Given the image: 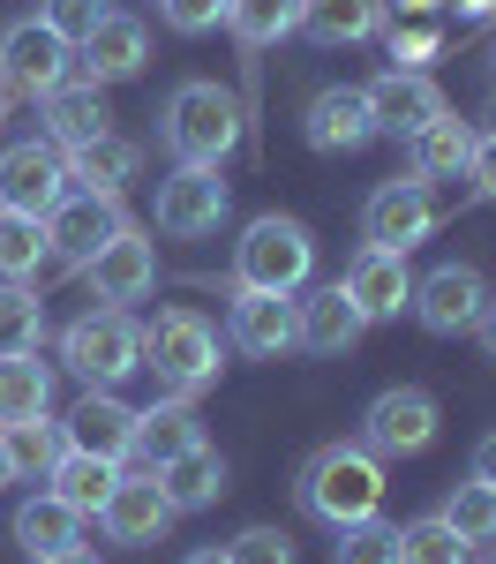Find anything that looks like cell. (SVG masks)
<instances>
[{
  "instance_id": "cell-1",
  "label": "cell",
  "mask_w": 496,
  "mask_h": 564,
  "mask_svg": "<svg viewBox=\"0 0 496 564\" xmlns=\"http://www.w3.org/2000/svg\"><path fill=\"white\" fill-rule=\"evenodd\" d=\"M301 512L323 520L331 534L376 520L384 512V459L361 452V444H323V452H309V467H301Z\"/></svg>"
},
{
  "instance_id": "cell-2",
  "label": "cell",
  "mask_w": 496,
  "mask_h": 564,
  "mask_svg": "<svg viewBox=\"0 0 496 564\" xmlns=\"http://www.w3.org/2000/svg\"><path fill=\"white\" fill-rule=\"evenodd\" d=\"M241 143V98L219 84H180L166 98V151L174 166H225Z\"/></svg>"
},
{
  "instance_id": "cell-3",
  "label": "cell",
  "mask_w": 496,
  "mask_h": 564,
  "mask_svg": "<svg viewBox=\"0 0 496 564\" xmlns=\"http://www.w3.org/2000/svg\"><path fill=\"white\" fill-rule=\"evenodd\" d=\"M143 369L174 399H196L203 384H219V332L196 308H158V324H143Z\"/></svg>"
},
{
  "instance_id": "cell-4",
  "label": "cell",
  "mask_w": 496,
  "mask_h": 564,
  "mask_svg": "<svg viewBox=\"0 0 496 564\" xmlns=\"http://www.w3.org/2000/svg\"><path fill=\"white\" fill-rule=\"evenodd\" d=\"M309 271H316V234L286 212L256 218L233 249V286H256V294H301Z\"/></svg>"
},
{
  "instance_id": "cell-5",
  "label": "cell",
  "mask_w": 496,
  "mask_h": 564,
  "mask_svg": "<svg viewBox=\"0 0 496 564\" xmlns=\"http://www.w3.org/2000/svg\"><path fill=\"white\" fill-rule=\"evenodd\" d=\"M60 361H68L90 391H113L121 377L143 369V324H135L129 308H90V316H76V324L60 332Z\"/></svg>"
},
{
  "instance_id": "cell-6",
  "label": "cell",
  "mask_w": 496,
  "mask_h": 564,
  "mask_svg": "<svg viewBox=\"0 0 496 564\" xmlns=\"http://www.w3.org/2000/svg\"><path fill=\"white\" fill-rule=\"evenodd\" d=\"M444 430V414H437V391L421 384H392L368 399V414H361V452H376V459H414V452H429Z\"/></svg>"
},
{
  "instance_id": "cell-7",
  "label": "cell",
  "mask_w": 496,
  "mask_h": 564,
  "mask_svg": "<svg viewBox=\"0 0 496 564\" xmlns=\"http://www.w3.org/2000/svg\"><path fill=\"white\" fill-rule=\"evenodd\" d=\"M68 68H76V45L53 39L38 15L0 31V76H8V90H15V98H53V90L68 84Z\"/></svg>"
},
{
  "instance_id": "cell-8",
  "label": "cell",
  "mask_w": 496,
  "mask_h": 564,
  "mask_svg": "<svg viewBox=\"0 0 496 564\" xmlns=\"http://www.w3.org/2000/svg\"><path fill=\"white\" fill-rule=\"evenodd\" d=\"M129 218H121V196H90V188H68L53 212H45V241H53V263H68V271H84L113 234H121Z\"/></svg>"
},
{
  "instance_id": "cell-9",
  "label": "cell",
  "mask_w": 496,
  "mask_h": 564,
  "mask_svg": "<svg viewBox=\"0 0 496 564\" xmlns=\"http://www.w3.org/2000/svg\"><path fill=\"white\" fill-rule=\"evenodd\" d=\"M437 218H444V204H437V188L429 181H384L376 196H368V212H361V234L376 241V249H421L429 234H437Z\"/></svg>"
},
{
  "instance_id": "cell-10",
  "label": "cell",
  "mask_w": 496,
  "mask_h": 564,
  "mask_svg": "<svg viewBox=\"0 0 496 564\" xmlns=\"http://www.w3.org/2000/svg\"><path fill=\"white\" fill-rule=\"evenodd\" d=\"M489 302V279L474 271V263H437L429 279H414V316H421V332H437V339H459V332H474V316Z\"/></svg>"
},
{
  "instance_id": "cell-11",
  "label": "cell",
  "mask_w": 496,
  "mask_h": 564,
  "mask_svg": "<svg viewBox=\"0 0 496 564\" xmlns=\"http://www.w3.org/2000/svg\"><path fill=\"white\" fill-rule=\"evenodd\" d=\"M68 196V159L53 143H8L0 151V212H23V218H45L53 204Z\"/></svg>"
},
{
  "instance_id": "cell-12",
  "label": "cell",
  "mask_w": 496,
  "mask_h": 564,
  "mask_svg": "<svg viewBox=\"0 0 496 564\" xmlns=\"http://www.w3.org/2000/svg\"><path fill=\"white\" fill-rule=\"evenodd\" d=\"M225 339L256 361H278V354L301 347V308L294 294H256V286H233V316H225Z\"/></svg>"
},
{
  "instance_id": "cell-13",
  "label": "cell",
  "mask_w": 496,
  "mask_h": 564,
  "mask_svg": "<svg viewBox=\"0 0 496 564\" xmlns=\"http://www.w3.org/2000/svg\"><path fill=\"white\" fill-rule=\"evenodd\" d=\"M219 218H225L219 166H174V174L158 181V234L196 241V234H219Z\"/></svg>"
},
{
  "instance_id": "cell-14",
  "label": "cell",
  "mask_w": 496,
  "mask_h": 564,
  "mask_svg": "<svg viewBox=\"0 0 496 564\" xmlns=\"http://www.w3.org/2000/svg\"><path fill=\"white\" fill-rule=\"evenodd\" d=\"M368 90V113H376V135H421L429 121H444L451 106H444V90L429 84L421 68H384L376 84H361Z\"/></svg>"
},
{
  "instance_id": "cell-15",
  "label": "cell",
  "mask_w": 496,
  "mask_h": 564,
  "mask_svg": "<svg viewBox=\"0 0 496 564\" xmlns=\"http://www.w3.org/2000/svg\"><path fill=\"white\" fill-rule=\"evenodd\" d=\"M180 512L166 505V489H158V467H143V475H121L113 481V497H106V512H98V527L121 542V550H143V542H158L166 527H174Z\"/></svg>"
},
{
  "instance_id": "cell-16",
  "label": "cell",
  "mask_w": 496,
  "mask_h": 564,
  "mask_svg": "<svg viewBox=\"0 0 496 564\" xmlns=\"http://www.w3.org/2000/svg\"><path fill=\"white\" fill-rule=\"evenodd\" d=\"M84 271H90V286H98V302H106V308H129V302H143V294L158 286V249H151L135 226H121Z\"/></svg>"
},
{
  "instance_id": "cell-17",
  "label": "cell",
  "mask_w": 496,
  "mask_h": 564,
  "mask_svg": "<svg viewBox=\"0 0 496 564\" xmlns=\"http://www.w3.org/2000/svg\"><path fill=\"white\" fill-rule=\"evenodd\" d=\"M60 444L121 467V459L135 452V406H129V399H113V391H90V399H76V414L60 422Z\"/></svg>"
},
{
  "instance_id": "cell-18",
  "label": "cell",
  "mask_w": 496,
  "mask_h": 564,
  "mask_svg": "<svg viewBox=\"0 0 496 564\" xmlns=\"http://www.w3.org/2000/svg\"><path fill=\"white\" fill-rule=\"evenodd\" d=\"M316 151H361V143H376V113H368V90L354 84H331L309 98V121H301Z\"/></svg>"
},
{
  "instance_id": "cell-19",
  "label": "cell",
  "mask_w": 496,
  "mask_h": 564,
  "mask_svg": "<svg viewBox=\"0 0 496 564\" xmlns=\"http://www.w3.org/2000/svg\"><path fill=\"white\" fill-rule=\"evenodd\" d=\"M339 286L361 302L368 324H376V316H399V308L414 302V271H406V257H399V249H376V241L346 263V279H339Z\"/></svg>"
},
{
  "instance_id": "cell-20",
  "label": "cell",
  "mask_w": 496,
  "mask_h": 564,
  "mask_svg": "<svg viewBox=\"0 0 496 564\" xmlns=\"http://www.w3.org/2000/svg\"><path fill=\"white\" fill-rule=\"evenodd\" d=\"M294 308H301V347H309V354H346L361 332H368L361 302L339 286V279H331V286H316L309 302H294Z\"/></svg>"
},
{
  "instance_id": "cell-21",
  "label": "cell",
  "mask_w": 496,
  "mask_h": 564,
  "mask_svg": "<svg viewBox=\"0 0 496 564\" xmlns=\"http://www.w3.org/2000/svg\"><path fill=\"white\" fill-rule=\"evenodd\" d=\"M135 174H143V151H135L129 135H113V129L68 151V181H76V188H90V196H121Z\"/></svg>"
},
{
  "instance_id": "cell-22",
  "label": "cell",
  "mask_w": 496,
  "mask_h": 564,
  "mask_svg": "<svg viewBox=\"0 0 496 564\" xmlns=\"http://www.w3.org/2000/svg\"><path fill=\"white\" fill-rule=\"evenodd\" d=\"M106 84H60L53 98H45V143L68 159L76 143H90V135H106Z\"/></svg>"
},
{
  "instance_id": "cell-23",
  "label": "cell",
  "mask_w": 496,
  "mask_h": 564,
  "mask_svg": "<svg viewBox=\"0 0 496 564\" xmlns=\"http://www.w3.org/2000/svg\"><path fill=\"white\" fill-rule=\"evenodd\" d=\"M143 45H151V39H143V23H135V15H106L76 53H84V76H90V84H129L135 68H143Z\"/></svg>"
},
{
  "instance_id": "cell-24",
  "label": "cell",
  "mask_w": 496,
  "mask_h": 564,
  "mask_svg": "<svg viewBox=\"0 0 496 564\" xmlns=\"http://www.w3.org/2000/svg\"><path fill=\"white\" fill-rule=\"evenodd\" d=\"M15 550L38 564V557H68V550H84V520L45 489V497H31L23 512H15Z\"/></svg>"
},
{
  "instance_id": "cell-25",
  "label": "cell",
  "mask_w": 496,
  "mask_h": 564,
  "mask_svg": "<svg viewBox=\"0 0 496 564\" xmlns=\"http://www.w3.org/2000/svg\"><path fill=\"white\" fill-rule=\"evenodd\" d=\"M158 489H166L174 512H211V505L225 497V459L211 452V444H196V452H180V459L158 467Z\"/></svg>"
},
{
  "instance_id": "cell-26",
  "label": "cell",
  "mask_w": 496,
  "mask_h": 564,
  "mask_svg": "<svg viewBox=\"0 0 496 564\" xmlns=\"http://www.w3.org/2000/svg\"><path fill=\"white\" fill-rule=\"evenodd\" d=\"M45 481H53V497H60L76 520H98L106 497H113V481H121V467H113V459H90V452H60Z\"/></svg>"
},
{
  "instance_id": "cell-27",
  "label": "cell",
  "mask_w": 496,
  "mask_h": 564,
  "mask_svg": "<svg viewBox=\"0 0 496 564\" xmlns=\"http://www.w3.org/2000/svg\"><path fill=\"white\" fill-rule=\"evenodd\" d=\"M196 444H203V422H196V406H188V399L135 414V459H143V467H166V459L196 452Z\"/></svg>"
},
{
  "instance_id": "cell-28",
  "label": "cell",
  "mask_w": 496,
  "mask_h": 564,
  "mask_svg": "<svg viewBox=\"0 0 496 564\" xmlns=\"http://www.w3.org/2000/svg\"><path fill=\"white\" fill-rule=\"evenodd\" d=\"M316 45H361L384 31V0H301V23Z\"/></svg>"
},
{
  "instance_id": "cell-29",
  "label": "cell",
  "mask_w": 496,
  "mask_h": 564,
  "mask_svg": "<svg viewBox=\"0 0 496 564\" xmlns=\"http://www.w3.org/2000/svg\"><path fill=\"white\" fill-rule=\"evenodd\" d=\"M414 151V181H466V159H474V129L466 121H429L421 135H406Z\"/></svg>"
},
{
  "instance_id": "cell-30",
  "label": "cell",
  "mask_w": 496,
  "mask_h": 564,
  "mask_svg": "<svg viewBox=\"0 0 496 564\" xmlns=\"http://www.w3.org/2000/svg\"><path fill=\"white\" fill-rule=\"evenodd\" d=\"M53 406V369L38 354H0V430L8 422H38Z\"/></svg>"
},
{
  "instance_id": "cell-31",
  "label": "cell",
  "mask_w": 496,
  "mask_h": 564,
  "mask_svg": "<svg viewBox=\"0 0 496 564\" xmlns=\"http://www.w3.org/2000/svg\"><path fill=\"white\" fill-rule=\"evenodd\" d=\"M437 520H444L466 550H482V542H496V489H489V481H474V475L451 481V497L437 505Z\"/></svg>"
},
{
  "instance_id": "cell-32",
  "label": "cell",
  "mask_w": 496,
  "mask_h": 564,
  "mask_svg": "<svg viewBox=\"0 0 496 564\" xmlns=\"http://www.w3.org/2000/svg\"><path fill=\"white\" fill-rule=\"evenodd\" d=\"M0 444H8V475L15 481H45L53 475V459H60V452H68V444H60V422H8V430H0Z\"/></svg>"
},
{
  "instance_id": "cell-33",
  "label": "cell",
  "mask_w": 496,
  "mask_h": 564,
  "mask_svg": "<svg viewBox=\"0 0 496 564\" xmlns=\"http://www.w3.org/2000/svg\"><path fill=\"white\" fill-rule=\"evenodd\" d=\"M45 302L31 294V279H0V354H38Z\"/></svg>"
},
{
  "instance_id": "cell-34",
  "label": "cell",
  "mask_w": 496,
  "mask_h": 564,
  "mask_svg": "<svg viewBox=\"0 0 496 564\" xmlns=\"http://www.w3.org/2000/svg\"><path fill=\"white\" fill-rule=\"evenodd\" d=\"M225 23H233V39L256 53V45H278L301 23V0H225Z\"/></svg>"
},
{
  "instance_id": "cell-35",
  "label": "cell",
  "mask_w": 496,
  "mask_h": 564,
  "mask_svg": "<svg viewBox=\"0 0 496 564\" xmlns=\"http://www.w3.org/2000/svg\"><path fill=\"white\" fill-rule=\"evenodd\" d=\"M53 257L45 241V218H23V212H0V279H38V263Z\"/></svg>"
},
{
  "instance_id": "cell-36",
  "label": "cell",
  "mask_w": 496,
  "mask_h": 564,
  "mask_svg": "<svg viewBox=\"0 0 496 564\" xmlns=\"http://www.w3.org/2000/svg\"><path fill=\"white\" fill-rule=\"evenodd\" d=\"M466 557H474V550H466V542H459L437 512L399 527V564H466Z\"/></svg>"
},
{
  "instance_id": "cell-37",
  "label": "cell",
  "mask_w": 496,
  "mask_h": 564,
  "mask_svg": "<svg viewBox=\"0 0 496 564\" xmlns=\"http://www.w3.org/2000/svg\"><path fill=\"white\" fill-rule=\"evenodd\" d=\"M331 564H399V527H384V520L339 527V542H331Z\"/></svg>"
},
{
  "instance_id": "cell-38",
  "label": "cell",
  "mask_w": 496,
  "mask_h": 564,
  "mask_svg": "<svg viewBox=\"0 0 496 564\" xmlns=\"http://www.w3.org/2000/svg\"><path fill=\"white\" fill-rule=\"evenodd\" d=\"M106 15H113V8H106V0H45V31H53V39H68V45H84L90 31H98V23H106Z\"/></svg>"
},
{
  "instance_id": "cell-39",
  "label": "cell",
  "mask_w": 496,
  "mask_h": 564,
  "mask_svg": "<svg viewBox=\"0 0 496 564\" xmlns=\"http://www.w3.org/2000/svg\"><path fill=\"white\" fill-rule=\"evenodd\" d=\"M225 564H294V542L278 527H249V534L225 542Z\"/></svg>"
},
{
  "instance_id": "cell-40",
  "label": "cell",
  "mask_w": 496,
  "mask_h": 564,
  "mask_svg": "<svg viewBox=\"0 0 496 564\" xmlns=\"http://www.w3.org/2000/svg\"><path fill=\"white\" fill-rule=\"evenodd\" d=\"M158 15L174 23L180 39H203V31H219V23H225V0H158Z\"/></svg>"
},
{
  "instance_id": "cell-41",
  "label": "cell",
  "mask_w": 496,
  "mask_h": 564,
  "mask_svg": "<svg viewBox=\"0 0 496 564\" xmlns=\"http://www.w3.org/2000/svg\"><path fill=\"white\" fill-rule=\"evenodd\" d=\"M437 45H444V31H437L429 15H414L406 31H392V68H421V61H429Z\"/></svg>"
},
{
  "instance_id": "cell-42",
  "label": "cell",
  "mask_w": 496,
  "mask_h": 564,
  "mask_svg": "<svg viewBox=\"0 0 496 564\" xmlns=\"http://www.w3.org/2000/svg\"><path fill=\"white\" fill-rule=\"evenodd\" d=\"M466 181H474V196L496 204V135H474V159H466Z\"/></svg>"
},
{
  "instance_id": "cell-43",
  "label": "cell",
  "mask_w": 496,
  "mask_h": 564,
  "mask_svg": "<svg viewBox=\"0 0 496 564\" xmlns=\"http://www.w3.org/2000/svg\"><path fill=\"white\" fill-rule=\"evenodd\" d=\"M474 481H489V489H496V430L474 444Z\"/></svg>"
},
{
  "instance_id": "cell-44",
  "label": "cell",
  "mask_w": 496,
  "mask_h": 564,
  "mask_svg": "<svg viewBox=\"0 0 496 564\" xmlns=\"http://www.w3.org/2000/svg\"><path fill=\"white\" fill-rule=\"evenodd\" d=\"M474 332H482V354H489V361H496V294H489V302H482V316H474Z\"/></svg>"
},
{
  "instance_id": "cell-45",
  "label": "cell",
  "mask_w": 496,
  "mask_h": 564,
  "mask_svg": "<svg viewBox=\"0 0 496 564\" xmlns=\"http://www.w3.org/2000/svg\"><path fill=\"white\" fill-rule=\"evenodd\" d=\"M451 8H459V15H474V23H482V15H496V0H451Z\"/></svg>"
},
{
  "instance_id": "cell-46",
  "label": "cell",
  "mask_w": 496,
  "mask_h": 564,
  "mask_svg": "<svg viewBox=\"0 0 496 564\" xmlns=\"http://www.w3.org/2000/svg\"><path fill=\"white\" fill-rule=\"evenodd\" d=\"M406 15H437V8H444V0H399Z\"/></svg>"
},
{
  "instance_id": "cell-47",
  "label": "cell",
  "mask_w": 496,
  "mask_h": 564,
  "mask_svg": "<svg viewBox=\"0 0 496 564\" xmlns=\"http://www.w3.org/2000/svg\"><path fill=\"white\" fill-rule=\"evenodd\" d=\"M38 564H98L90 550H68V557H38Z\"/></svg>"
},
{
  "instance_id": "cell-48",
  "label": "cell",
  "mask_w": 496,
  "mask_h": 564,
  "mask_svg": "<svg viewBox=\"0 0 496 564\" xmlns=\"http://www.w3.org/2000/svg\"><path fill=\"white\" fill-rule=\"evenodd\" d=\"M180 564H225V550H196V557H180Z\"/></svg>"
},
{
  "instance_id": "cell-49",
  "label": "cell",
  "mask_w": 496,
  "mask_h": 564,
  "mask_svg": "<svg viewBox=\"0 0 496 564\" xmlns=\"http://www.w3.org/2000/svg\"><path fill=\"white\" fill-rule=\"evenodd\" d=\"M8 106H15V90H8V76H0V121H8Z\"/></svg>"
},
{
  "instance_id": "cell-50",
  "label": "cell",
  "mask_w": 496,
  "mask_h": 564,
  "mask_svg": "<svg viewBox=\"0 0 496 564\" xmlns=\"http://www.w3.org/2000/svg\"><path fill=\"white\" fill-rule=\"evenodd\" d=\"M482 135H496V98H489V113H482Z\"/></svg>"
},
{
  "instance_id": "cell-51",
  "label": "cell",
  "mask_w": 496,
  "mask_h": 564,
  "mask_svg": "<svg viewBox=\"0 0 496 564\" xmlns=\"http://www.w3.org/2000/svg\"><path fill=\"white\" fill-rule=\"evenodd\" d=\"M8 481H15V475H8V444H0V489H8Z\"/></svg>"
},
{
  "instance_id": "cell-52",
  "label": "cell",
  "mask_w": 496,
  "mask_h": 564,
  "mask_svg": "<svg viewBox=\"0 0 496 564\" xmlns=\"http://www.w3.org/2000/svg\"><path fill=\"white\" fill-rule=\"evenodd\" d=\"M466 564H496V550H474V557H466Z\"/></svg>"
},
{
  "instance_id": "cell-53",
  "label": "cell",
  "mask_w": 496,
  "mask_h": 564,
  "mask_svg": "<svg viewBox=\"0 0 496 564\" xmlns=\"http://www.w3.org/2000/svg\"><path fill=\"white\" fill-rule=\"evenodd\" d=\"M489 61H496V39H489Z\"/></svg>"
}]
</instances>
